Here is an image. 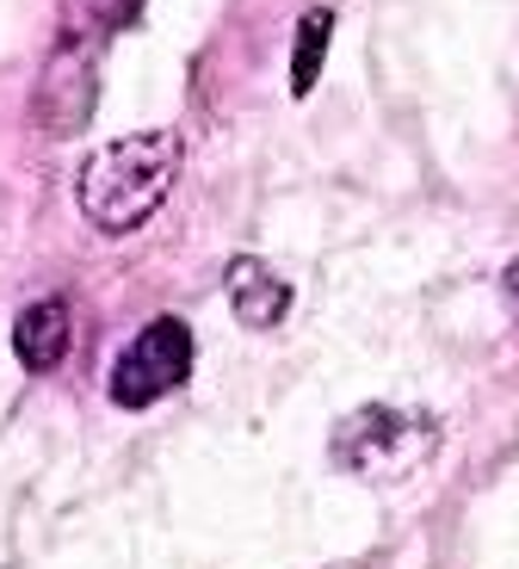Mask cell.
<instances>
[{"mask_svg":"<svg viewBox=\"0 0 519 569\" xmlns=\"http://www.w3.org/2000/svg\"><path fill=\"white\" fill-rule=\"evenodd\" d=\"M180 173V137L173 130H137V137L99 142L74 173V204L99 236H130L142 229Z\"/></svg>","mask_w":519,"mask_h":569,"instance_id":"cell-1","label":"cell"},{"mask_svg":"<svg viewBox=\"0 0 519 569\" xmlns=\"http://www.w3.org/2000/svg\"><path fill=\"white\" fill-rule=\"evenodd\" d=\"M446 446V427L439 415L427 409H390V402H366V409H352L347 421L335 427V465L359 483H408V477H421L427 465L439 458Z\"/></svg>","mask_w":519,"mask_h":569,"instance_id":"cell-2","label":"cell"},{"mask_svg":"<svg viewBox=\"0 0 519 569\" xmlns=\"http://www.w3.org/2000/svg\"><path fill=\"white\" fill-rule=\"evenodd\" d=\"M186 378H192V328L180 316H154L112 359V402L118 409H149V402L173 397Z\"/></svg>","mask_w":519,"mask_h":569,"instance_id":"cell-3","label":"cell"},{"mask_svg":"<svg viewBox=\"0 0 519 569\" xmlns=\"http://www.w3.org/2000/svg\"><path fill=\"white\" fill-rule=\"evenodd\" d=\"M99 100V74H93V38H62V50L50 57L38 81V124L50 137H69L93 118Z\"/></svg>","mask_w":519,"mask_h":569,"instance_id":"cell-4","label":"cell"},{"mask_svg":"<svg viewBox=\"0 0 519 569\" xmlns=\"http://www.w3.org/2000/svg\"><path fill=\"white\" fill-rule=\"evenodd\" d=\"M223 298L236 310V322H248V328H279L291 316V284L253 254H236L223 267Z\"/></svg>","mask_w":519,"mask_h":569,"instance_id":"cell-5","label":"cell"},{"mask_svg":"<svg viewBox=\"0 0 519 569\" xmlns=\"http://www.w3.org/2000/svg\"><path fill=\"white\" fill-rule=\"evenodd\" d=\"M69 335H74V322H69V303H62V298L26 303L19 322H13L19 366H26V371H57L62 359H69Z\"/></svg>","mask_w":519,"mask_h":569,"instance_id":"cell-6","label":"cell"},{"mask_svg":"<svg viewBox=\"0 0 519 569\" xmlns=\"http://www.w3.org/2000/svg\"><path fill=\"white\" fill-rule=\"evenodd\" d=\"M328 38H335V13L328 7H309L303 26H297V43H291V93L303 100L316 74H322V57H328Z\"/></svg>","mask_w":519,"mask_h":569,"instance_id":"cell-7","label":"cell"},{"mask_svg":"<svg viewBox=\"0 0 519 569\" xmlns=\"http://www.w3.org/2000/svg\"><path fill=\"white\" fill-rule=\"evenodd\" d=\"M142 13V0H69V31L62 38H106V31H124Z\"/></svg>","mask_w":519,"mask_h":569,"instance_id":"cell-8","label":"cell"},{"mask_svg":"<svg viewBox=\"0 0 519 569\" xmlns=\"http://www.w3.org/2000/svg\"><path fill=\"white\" fill-rule=\"evenodd\" d=\"M501 291H507V303H513V316H519V260L507 267V279H501Z\"/></svg>","mask_w":519,"mask_h":569,"instance_id":"cell-9","label":"cell"}]
</instances>
